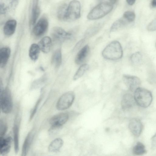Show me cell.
I'll return each mask as SVG.
<instances>
[{
  "label": "cell",
  "instance_id": "obj_1",
  "mask_svg": "<svg viewBox=\"0 0 156 156\" xmlns=\"http://www.w3.org/2000/svg\"><path fill=\"white\" fill-rule=\"evenodd\" d=\"M123 51L121 45L118 41H113L103 49L102 55L106 59L111 60H117L121 58Z\"/></svg>",
  "mask_w": 156,
  "mask_h": 156
},
{
  "label": "cell",
  "instance_id": "obj_37",
  "mask_svg": "<svg viewBox=\"0 0 156 156\" xmlns=\"http://www.w3.org/2000/svg\"><path fill=\"white\" fill-rule=\"evenodd\" d=\"M85 40L84 39H82L79 42H78L74 47V50H76L78 49L83 44Z\"/></svg>",
  "mask_w": 156,
  "mask_h": 156
},
{
  "label": "cell",
  "instance_id": "obj_26",
  "mask_svg": "<svg viewBox=\"0 0 156 156\" xmlns=\"http://www.w3.org/2000/svg\"><path fill=\"white\" fill-rule=\"evenodd\" d=\"M102 26L101 23H98L90 27L86 32L85 34V37H89L94 35L99 31Z\"/></svg>",
  "mask_w": 156,
  "mask_h": 156
},
{
  "label": "cell",
  "instance_id": "obj_8",
  "mask_svg": "<svg viewBox=\"0 0 156 156\" xmlns=\"http://www.w3.org/2000/svg\"><path fill=\"white\" fill-rule=\"evenodd\" d=\"M48 27V19L45 17H42L34 25L32 29L33 33L36 37H41L46 32Z\"/></svg>",
  "mask_w": 156,
  "mask_h": 156
},
{
  "label": "cell",
  "instance_id": "obj_36",
  "mask_svg": "<svg viewBox=\"0 0 156 156\" xmlns=\"http://www.w3.org/2000/svg\"><path fill=\"white\" fill-rule=\"evenodd\" d=\"M151 146L152 149H156V133L151 139Z\"/></svg>",
  "mask_w": 156,
  "mask_h": 156
},
{
  "label": "cell",
  "instance_id": "obj_21",
  "mask_svg": "<svg viewBox=\"0 0 156 156\" xmlns=\"http://www.w3.org/2000/svg\"><path fill=\"white\" fill-rule=\"evenodd\" d=\"M63 141L60 138H56L52 141L48 147V151L51 152L58 151L62 147Z\"/></svg>",
  "mask_w": 156,
  "mask_h": 156
},
{
  "label": "cell",
  "instance_id": "obj_13",
  "mask_svg": "<svg viewBox=\"0 0 156 156\" xmlns=\"http://www.w3.org/2000/svg\"><path fill=\"white\" fill-rule=\"evenodd\" d=\"M17 115L15 118L13 127V136L15 152L17 154L19 150V132L20 119Z\"/></svg>",
  "mask_w": 156,
  "mask_h": 156
},
{
  "label": "cell",
  "instance_id": "obj_18",
  "mask_svg": "<svg viewBox=\"0 0 156 156\" xmlns=\"http://www.w3.org/2000/svg\"><path fill=\"white\" fill-rule=\"evenodd\" d=\"M11 54V50L8 47L2 48L0 50V66L4 67L7 64Z\"/></svg>",
  "mask_w": 156,
  "mask_h": 156
},
{
  "label": "cell",
  "instance_id": "obj_38",
  "mask_svg": "<svg viewBox=\"0 0 156 156\" xmlns=\"http://www.w3.org/2000/svg\"><path fill=\"white\" fill-rule=\"evenodd\" d=\"M136 0H126V2L128 5H133L134 4Z\"/></svg>",
  "mask_w": 156,
  "mask_h": 156
},
{
  "label": "cell",
  "instance_id": "obj_41",
  "mask_svg": "<svg viewBox=\"0 0 156 156\" xmlns=\"http://www.w3.org/2000/svg\"><path fill=\"white\" fill-rule=\"evenodd\" d=\"M155 46H156V44H155Z\"/></svg>",
  "mask_w": 156,
  "mask_h": 156
},
{
  "label": "cell",
  "instance_id": "obj_12",
  "mask_svg": "<svg viewBox=\"0 0 156 156\" xmlns=\"http://www.w3.org/2000/svg\"><path fill=\"white\" fill-rule=\"evenodd\" d=\"M69 115L67 113H62L56 114L50 119L49 123L51 125H57L62 126L68 121Z\"/></svg>",
  "mask_w": 156,
  "mask_h": 156
},
{
  "label": "cell",
  "instance_id": "obj_3",
  "mask_svg": "<svg viewBox=\"0 0 156 156\" xmlns=\"http://www.w3.org/2000/svg\"><path fill=\"white\" fill-rule=\"evenodd\" d=\"M134 98L136 103L140 107L146 108L151 104L152 96L149 90L139 87L134 91Z\"/></svg>",
  "mask_w": 156,
  "mask_h": 156
},
{
  "label": "cell",
  "instance_id": "obj_29",
  "mask_svg": "<svg viewBox=\"0 0 156 156\" xmlns=\"http://www.w3.org/2000/svg\"><path fill=\"white\" fill-rule=\"evenodd\" d=\"M67 6L68 5L66 4H63L58 8L57 16L58 19L60 20L65 21Z\"/></svg>",
  "mask_w": 156,
  "mask_h": 156
},
{
  "label": "cell",
  "instance_id": "obj_19",
  "mask_svg": "<svg viewBox=\"0 0 156 156\" xmlns=\"http://www.w3.org/2000/svg\"><path fill=\"white\" fill-rule=\"evenodd\" d=\"M34 130L32 129L27 135L22 147L21 155L26 156L28 152L34 136Z\"/></svg>",
  "mask_w": 156,
  "mask_h": 156
},
{
  "label": "cell",
  "instance_id": "obj_24",
  "mask_svg": "<svg viewBox=\"0 0 156 156\" xmlns=\"http://www.w3.org/2000/svg\"><path fill=\"white\" fill-rule=\"evenodd\" d=\"M128 23H129L123 17L120 18L113 23L110 28V31H115Z\"/></svg>",
  "mask_w": 156,
  "mask_h": 156
},
{
  "label": "cell",
  "instance_id": "obj_10",
  "mask_svg": "<svg viewBox=\"0 0 156 156\" xmlns=\"http://www.w3.org/2000/svg\"><path fill=\"white\" fill-rule=\"evenodd\" d=\"M129 129L136 137L141 134L143 128V126L141 121L138 119L134 118L131 119L129 124Z\"/></svg>",
  "mask_w": 156,
  "mask_h": 156
},
{
  "label": "cell",
  "instance_id": "obj_5",
  "mask_svg": "<svg viewBox=\"0 0 156 156\" xmlns=\"http://www.w3.org/2000/svg\"><path fill=\"white\" fill-rule=\"evenodd\" d=\"M81 4L77 0H73L68 5L65 21H74L80 17Z\"/></svg>",
  "mask_w": 156,
  "mask_h": 156
},
{
  "label": "cell",
  "instance_id": "obj_31",
  "mask_svg": "<svg viewBox=\"0 0 156 156\" xmlns=\"http://www.w3.org/2000/svg\"><path fill=\"white\" fill-rule=\"evenodd\" d=\"M142 56L139 52H136L131 56L130 59L131 62L134 64H137L141 62Z\"/></svg>",
  "mask_w": 156,
  "mask_h": 156
},
{
  "label": "cell",
  "instance_id": "obj_15",
  "mask_svg": "<svg viewBox=\"0 0 156 156\" xmlns=\"http://www.w3.org/2000/svg\"><path fill=\"white\" fill-rule=\"evenodd\" d=\"M17 26V22L15 20L11 19L7 21L3 27V32L7 36L12 35L15 33Z\"/></svg>",
  "mask_w": 156,
  "mask_h": 156
},
{
  "label": "cell",
  "instance_id": "obj_40",
  "mask_svg": "<svg viewBox=\"0 0 156 156\" xmlns=\"http://www.w3.org/2000/svg\"><path fill=\"white\" fill-rule=\"evenodd\" d=\"M109 2L112 5L115 4L117 2L118 0H108Z\"/></svg>",
  "mask_w": 156,
  "mask_h": 156
},
{
  "label": "cell",
  "instance_id": "obj_22",
  "mask_svg": "<svg viewBox=\"0 0 156 156\" xmlns=\"http://www.w3.org/2000/svg\"><path fill=\"white\" fill-rule=\"evenodd\" d=\"M40 51L38 44H32L29 51V55L31 59L34 61H36L38 58Z\"/></svg>",
  "mask_w": 156,
  "mask_h": 156
},
{
  "label": "cell",
  "instance_id": "obj_6",
  "mask_svg": "<svg viewBox=\"0 0 156 156\" xmlns=\"http://www.w3.org/2000/svg\"><path fill=\"white\" fill-rule=\"evenodd\" d=\"M74 98L75 94L72 91H69L63 94L57 102V109L61 111L68 109L72 105Z\"/></svg>",
  "mask_w": 156,
  "mask_h": 156
},
{
  "label": "cell",
  "instance_id": "obj_34",
  "mask_svg": "<svg viewBox=\"0 0 156 156\" xmlns=\"http://www.w3.org/2000/svg\"><path fill=\"white\" fill-rule=\"evenodd\" d=\"M42 97L41 96L38 98L37 101L36 102L34 106L31 111L30 116L29 119L30 120H31L33 119L34 116L36 113V111L38 108L40 102L42 99Z\"/></svg>",
  "mask_w": 156,
  "mask_h": 156
},
{
  "label": "cell",
  "instance_id": "obj_20",
  "mask_svg": "<svg viewBox=\"0 0 156 156\" xmlns=\"http://www.w3.org/2000/svg\"><path fill=\"white\" fill-rule=\"evenodd\" d=\"M52 64L56 68L59 67L62 62V54L61 49H58L53 53L51 57Z\"/></svg>",
  "mask_w": 156,
  "mask_h": 156
},
{
  "label": "cell",
  "instance_id": "obj_39",
  "mask_svg": "<svg viewBox=\"0 0 156 156\" xmlns=\"http://www.w3.org/2000/svg\"><path fill=\"white\" fill-rule=\"evenodd\" d=\"M151 5L153 7H156V0H152L151 2Z\"/></svg>",
  "mask_w": 156,
  "mask_h": 156
},
{
  "label": "cell",
  "instance_id": "obj_33",
  "mask_svg": "<svg viewBox=\"0 0 156 156\" xmlns=\"http://www.w3.org/2000/svg\"><path fill=\"white\" fill-rule=\"evenodd\" d=\"M0 137H4L7 131L8 127L7 124L3 120H0Z\"/></svg>",
  "mask_w": 156,
  "mask_h": 156
},
{
  "label": "cell",
  "instance_id": "obj_25",
  "mask_svg": "<svg viewBox=\"0 0 156 156\" xmlns=\"http://www.w3.org/2000/svg\"><path fill=\"white\" fill-rule=\"evenodd\" d=\"M133 152L135 155H140L146 153L147 151L145 146L143 143L138 142L133 147Z\"/></svg>",
  "mask_w": 156,
  "mask_h": 156
},
{
  "label": "cell",
  "instance_id": "obj_30",
  "mask_svg": "<svg viewBox=\"0 0 156 156\" xmlns=\"http://www.w3.org/2000/svg\"><path fill=\"white\" fill-rule=\"evenodd\" d=\"M122 17L129 23L134 20L136 15L134 12L130 11H128L124 12Z\"/></svg>",
  "mask_w": 156,
  "mask_h": 156
},
{
  "label": "cell",
  "instance_id": "obj_27",
  "mask_svg": "<svg viewBox=\"0 0 156 156\" xmlns=\"http://www.w3.org/2000/svg\"><path fill=\"white\" fill-rule=\"evenodd\" d=\"M40 13V9L37 3H35L33 7L32 12L31 23L33 25L36 23Z\"/></svg>",
  "mask_w": 156,
  "mask_h": 156
},
{
  "label": "cell",
  "instance_id": "obj_2",
  "mask_svg": "<svg viewBox=\"0 0 156 156\" xmlns=\"http://www.w3.org/2000/svg\"><path fill=\"white\" fill-rule=\"evenodd\" d=\"M113 9V5L109 2H103L94 7L87 16L89 20L100 19L110 12Z\"/></svg>",
  "mask_w": 156,
  "mask_h": 156
},
{
  "label": "cell",
  "instance_id": "obj_35",
  "mask_svg": "<svg viewBox=\"0 0 156 156\" xmlns=\"http://www.w3.org/2000/svg\"><path fill=\"white\" fill-rule=\"evenodd\" d=\"M147 29L150 31L156 30V18L154 19L149 23L147 27Z\"/></svg>",
  "mask_w": 156,
  "mask_h": 156
},
{
  "label": "cell",
  "instance_id": "obj_4",
  "mask_svg": "<svg viewBox=\"0 0 156 156\" xmlns=\"http://www.w3.org/2000/svg\"><path fill=\"white\" fill-rule=\"evenodd\" d=\"M0 103L1 109L3 113L8 114L12 111L13 101L11 92L9 88L0 89Z\"/></svg>",
  "mask_w": 156,
  "mask_h": 156
},
{
  "label": "cell",
  "instance_id": "obj_17",
  "mask_svg": "<svg viewBox=\"0 0 156 156\" xmlns=\"http://www.w3.org/2000/svg\"><path fill=\"white\" fill-rule=\"evenodd\" d=\"M40 50L44 53H47L49 52L52 45V40L48 36L43 37L38 44Z\"/></svg>",
  "mask_w": 156,
  "mask_h": 156
},
{
  "label": "cell",
  "instance_id": "obj_9",
  "mask_svg": "<svg viewBox=\"0 0 156 156\" xmlns=\"http://www.w3.org/2000/svg\"><path fill=\"white\" fill-rule=\"evenodd\" d=\"M123 82L131 91H134L140 87L141 80L137 77L128 75H123L122 76Z\"/></svg>",
  "mask_w": 156,
  "mask_h": 156
},
{
  "label": "cell",
  "instance_id": "obj_16",
  "mask_svg": "<svg viewBox=\"0 0 156 156\" xmlns=\"http://www.w3.org/2000/svg\"><path fill=\"white\" fill-rule=\"evenodd\" d=\"M89 51L90 48L88 45L83 47L77 53L75 58V62L78 65L83 63L89 54Z\"/></svg>",
  "mask_w": 156,
  "mask_h": 156
},
{
  "label": "cell",
  "instance_id": "obj_32",
  "mask_svg": "<svg viewBox=\"0 0 156 156\" xmlns=\"http://www.w3.org/2000/svg\"><path fill=\"white\" fill-rule=\"evenodd\" d=\"M62 127L57 125H51V127L48 130V134L51 136L55 135L59 131Z\"/></svg>",
  "mask_w": 156,
  "mask_h": 156
},
{
  "label": "cell",
  "instance_id": "obj_28",
  "mask_svg": "<svg viewBox=\"0 0 156 156\" xmlns=\"http://www.w3.org/2000/svg\"><path fill=\"white\" fill-rule=\"evenodd\" d=\"M89 68V66L88 64H83L82 65L75 74L73 77V80H76L80 78Z\"/></svg>",
  "mask_w": 156,
  "mask_h": 156
},
{
  "label": "cell",
  "instance_id": "obj_23",
  "mask_svg": "<svg viewBox=\"0 0 156 156\" xmlns=\"http://www.w3.org/2000/svg\"><path fill=\"white\" fill-rule=\"evenodd\" d=\"M15 0H2L0 2V12L5 14L8 12L12 8Z\"/></svg>",
  "mask_w": 156,
  "mask_h": 156
},
{
  "label": "cell",
  "instance_id": "obj_11",
  "mask_svg": "<svg viewBox=\"0 0 156 156\" xmlns=\"http://www.w3.org/2000/svg\"><path fill=\"white\" fill-rule=\"evenodd\" d=\"M12 142L11 136L0 137V153L2 155L8 154L10 151Z\"/></svg>",
  "mask_w": 156,
  "mask_h": 156
},
{
  "label": "cell",
  "instance_id": "obj_14",
  "mask_svg": "<svg viewBox=\"0 0 156 156\" xmlns=\"http://www.w3.org/2000/svg\"><path fill=\"white\" fill-rule=\"evenodd\" d=\"M136 103L134 96L131 94H126L123 96L121 104L123 110H128L133 108Z\"/></svg>",
  "mask_w": 156,
  "mask_h": 156
},
{
  "label": "cell",
  "instance_id": "obj_7",
  "mask_svg": "<svg viewBox=\"0 0 156 156\" xmlns=\"http://www.w3.org/2000/svg\"><path fill=\"white\" fill-rule=\"evenodd\" d=\"M51 35L54 40L59 42L69 39L72 36L71 33L67 32L62 28L58 27L52 28L51 31Z\"/></svg>",
  "mask_w": 156,
  "mask_h": 156
}]
</instances>
